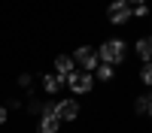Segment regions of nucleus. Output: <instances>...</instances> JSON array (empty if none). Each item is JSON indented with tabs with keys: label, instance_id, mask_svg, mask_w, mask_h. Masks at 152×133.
<instances>
[{
	"label": "nucleus",
	"instance_id": "nucleus-15",
	"mask_svg": "<svg viewBox=\"0 0 152 133\" xmlns=\"http://www.w3.org/2000/svg\"><path fill=\"white\" fill-rule=\"evenodd\" d=\"M18 85H21V88H31V85H34L31 73H21V76H18Z\"/></svg>",
	"mask_w": 152,
	"mask_h": 133
},
{
	"label": "nucleus",
	"instance_id": "nucleus-7",
	"mask_svg": "<svg viewBox=\"0 0 152 133\" xmlns=\"http://www.w3.org/2000/svg\"><path fill=\"white\" fill-rule=\"evenodd\" d=\"M58 130H61L58 115H40L37 118V133H58Z\"/></svg>",
	"mask_w": 152,
	"mask_h": 133
},
{
	"label": "nucleus",
	"instance_id": "nucleus-6",
	"mask_svg": "<svg viewBox=\"0 0 152 133\" xmlns=\"http://www.w3.org/2000/svg\"><path fill=\"white\" fill-rule=\"evenodd\" d=\"M134 55L140 58V64L152 60V36H137L134 40Z\"/></svg>",
	"mask_w": 152,
	"mask_h": 133
},
{
	"label": "nucleus",
	"instance_id": "nucleus-2",
	"mask_svg": "<svg viewBox=\"0 0 152 133\" xmlns=\"http://www.w3.org/2000/svg\"><path fill=\"white\" fill-rule=\"evenodd\" d=\"M64 88H70L76 97H79V94H91V88H94V76H91V73H82V70H73L70 76L64 79Z\"/></svg>",
	"mask_w": 152,
	"mask_h": 133
},
{
	"label": "nucleus",
	"instance_id": "nucleus-13",
	"mask_svg": "<svg viewBox=\"0 0 152 133\" xmlns=\"http://www.w3.org/2000/svg\"><path fill=\"white\" fill-rule=\"evenodd\" d=\"M28 112L37 115V118L43 115V100H40V97H31V100H28Z\"/></svg>",
	"mask_w": 152,
	"mask_h": 133
},
{
	"label": "nucleus",
	"instance_id": "nucleus-1",
	"mask_svg": "<svg viewBox=\"0 0 152 133\" xmlns=\"http://www.w3.org/2000/svg\"><path fill=\"white\" fill-rule=\"evenodd\" d=\"M97 60L100 64H110V67H122L128 60V42L122 36H113V40H104L97 45Z\"/></svg>",
	"mask_w": 152,
	"mask_h": 133
},
{
	"label": "nucleus",
	"instance_id": "nucleus-16",
	"mask_svg": "<svg viewBox=\"0 0 152 133\" xmlns=\"http://www.w3.org/2000/svg\"><path fill=\"white\" fill-rule=\"evenodd\" d=\"M6 121H9V109H6L3 103H0V127H3V124H6Z\"/></svg>",
	"mask_w": 152,
	"mask_h": 133
},
{
	"label": "nucleus",
	"instance_id": "nucleus-5",
	"mask_svg": "<svg viewBox=\"0 0 152 133\" xmlns=\"http://www.w3.org/2000/svg\"><path fill=\"white\" fill-rule=\"evenodd\" d=\"M79 112H82V106H79V100H76V97L55 100V115L61 118V124H64V121H76V118H79Z\"/></svg>",
	"mask_w": 152,
	"mask_h": 133
},
{
	"label": "nucleus",
	"instance_id": "nucleus-11",
	"mask_svg": "<svg viewBox=\"0 0 152 133\" xmlns=\"http://www.w3.org/2000/svg\"><path fill=\"white\" fill-rule=\"evenodd\" d=\"M113 79H116V67L97 64V70H94V82H113Z\"/></svg>",
	"mask_w": 152,
	"mask_h": 133
},
{
	"label": "nucleus",
	"instance_id": "nucleus-14",
	"mask_svg": "<svg viewBox=\"0 0 152 133\" xmlns=\"http://www.w3.org/2000/svg\"><path fill=\"white\" fill-rule=\"evenodd\" d=\"M131 15H134V18H146V15H149V3H143V6H131Z\"/></svg>",
	"mask_w": 152,
	"mask_h": 133
},
{
	"label": "nucleus",
	"instance_id": "nucleus-18",
	"mask_svg": "<svg viewBox=\"0 0 152 133\" xmlns=\"http://www.w3.org/2000/svg\"><path fill=\"white\" fill-rule=\"evenodd\" d=\"M149 100H152V91H149Z\"/></svg>",
	"mask_w": 152,
	"mask_h": 133
},
{
	"label": "nucleus",
	"instance_id": "nucleus-4",
	"mask_svg": "<svg viewBox=\"0 0 152 133\" xmlns=\"http://www.w3.org/2000/svg\"><path fill=\"white\" fill-rule=\"evenodd\" d=\"M70 58H73V64L79 67L82 73H91V76H94V70L100 64V60H97V48H91V45H79Z\"/></svg>",
	"mask_w": 152,
	"mask_h": 133
},
{
	"label": "nucleus",
	"instance_id": "nucleus-12",
	"mask_svg": "<svg viewBox=\"0 0 152 133\" xmlns=\"http://www.w3.org/2000/svg\"><path fill=\"white\" fill-rule=\"evenodd\" d=\"M137 79H140V85L152 88V60H149V64H140V70H137Z\"/></svg>",
	"mask_w": 152,
	"mask_h": 133
},
{
	"label": "nucleus",
	"instance_id": "nucleus-17",
	"mask_svg": "<svg viewBox=\"0 0 152 133\" xmlns=\"http://www.w3.org/2000/svg\"><path fill=\"white\" fill-rule=\"evenodd\" d=\"M131 6H143V3H149V0H128Z\"/></svg>",
	"mask_w": 152,
	"mask_h": 133
},
{
	"label": "nucleus",
	"instance_id": "nucleus-19",
	"mask_svg": "<svg viewBox=\"0 0 152 133\" xmlns=\"http://www.w3.org/2000/svg\"><path fill=\"white\" fill-rule=\"evenodd\" d=\"M149 36H152V30H149Z\"/></svg>",
	"mask_w": 152,
	"mask_h": 133
},
{
	"label": "nucleus",
	"instance_id": "nucleus-8",
	"mask_svg": "<svg viewBox=\"0 0 152 133\" xmlns=\"http://www.w3.org/2000/svg\"><path fill=\"white\" fill-rule=\"evenodd\" d=\"M73 70H76V64H73V58H70V55H58V58H55V76L67 79Z\"/></svg>",
	"mask_w": 152,
	"mask_h": 133
},
{
	"label": "nucleus",
	"instance_id": "nucleus-9",
	"mask_svg": "<svg viewBox=\"0 0 152 133\" xmlns=\"http://www.w3.org/2000/svg\"><path fill=\"white\" fill-rule=\"evenodd\" d=\"M61 88H64V79L61 76H55V73H46L43 76V91L46 94H58Z\"/></svg>",
	"mask_w": 152,
	"mask_h": 133
},
{
	"label": "nucleus",
	"instance_id": "nucleus-3",
	"mask_svg": "<svg viewBox=\"0 0 152 133\" xmlns=\"http://www.w3.org/2000/svg\"><path fill=\"white\" fill-rule=\"evenodd\" d=\"M134 15H131V3L128 0H110V6H107V21L110 24H116V27H125Z\"/></svg>",
	"mask_w": 152,
	"mask_h": 133
},
{
	"label": "nucleus",
	"instance_id": "nucleus-10",
	"mask_svg": "<svg viewBox=\"0 0 152 133\" xmlns=\"http://www.w3.org/2000/svg\"><path fill=\"white\" fill-rule=\"evenodd\" d=\"M134 112L143 115V118H152V100H149V94H140L134 100Z\"/></svg>",
	"mask_w": 152,
	"mask_h": 133
}]
</instances>
